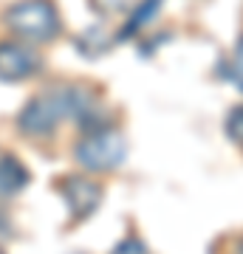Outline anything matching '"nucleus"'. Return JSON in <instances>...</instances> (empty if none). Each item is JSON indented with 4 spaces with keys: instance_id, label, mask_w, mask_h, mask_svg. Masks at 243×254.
<instances>
[{
    "instance_id": "obj_2",
    "label": "nucleus",
    "mask_w": 243,
    "mask_h": 254,
    "mask_svg": "<svg viewBox=\"0 0 243 254\" xmlns=\"http://www.w3.org/2000/svg\"><path fill=\"white\" fill-rule=\"evenodd\" d=\"M3 20H6L11 34L20 37L28 46L51 43L63 31L60 11H57V6L51 0H20V3L6 9Z\"/></svg>"
},
{
    "instance_id": "obj_5",
    "label": "nucleus",
    "mask_w": 243,
    "mask_h": 254,
    "mask_svg": "<svg viewBox=\"0 0 243 254\" xmlns=\"http://www.w3.org/2000/svg\"><path fill=\"white\" fill-rule=\"evenodd\" d=\"M60 195H63L65 206H68L74 220L90 218L102 203L99 184H93L90 178H85V175H68V178L60 184Z\"/></svg>"
},
{
    "instance_id": "obj_4",
    "label": "nucleus",
    "mask_w": 243,
    "mask_h": 254,
    "mask_svg": "<svg viewBox=\"0 0 243 254\" xmlns=\"http://www.w3.org/2000/svg\"><path fill=\"white\" fill-rule=\"evenodd\" d=\"M43 71V57L28 43H0V82H23Z\"/></svg>"
},
{
    "instance_id": "obj_7",
    "label": "nucleus",
    "mask_w": 243,
    "mask_h": 254,
    "mask_svg": "<svg viewBox=\"0 0 243 254\" xmlns=\"http://www.w3.org/2000/svg\"><path fill=\"white\" fill-rule=\"evenodd\" d=\"M159 6H162V0H142V3L136 6V11L130 14V20L125 23V31H122V37H130V34H136L139 28L147 26V23L156 17Z\"/></svg>"
},
{
    "instance_id": "obj_6",
    "label": "nucleus",
    "mask_w": 243,
    "mask_h": 254,
    "mask_svg": "<svg viewBox=\"0 0 243 254\" xmlns=\"http://www.w3.org/2000/svg\"><path fill=\"white\" fill-rule=\"evenodd\" d=\"M26 184H28L26 167H23L14 155H3V158H0V198L17 195Z\"/></svg>"
},
{
    "instance_id": "obj_8",
    "label": "nucleus",
    "mask_w": 243,
    "mask_h": 254,
    "mask_svg": "<svg viewBox=\"0 0 243 254\" xmlns=\"http://www.w3.org/2000/svg\"><path fill=\"white\" fill-rule=\"evenodd\" d=\"M90 3H93V9L99 11V14L113 17V14H125V11H130L133 6H139L142 0H90Z\"/></svg>"
},
{
    "instance_id": "obj_9",
    "label": "nucleus",
    "mask_w": 243,
    "mask_h": 254,
    "mask_svg": "<svg viewBox=\"0 0 243 254\" xmlns=\"http://www.w3.org/2000/svg\"><path fill=\"white\" fill-rule=\"evenodd\" d=\"M226 133L235 144L243 147V108H232V113L226 116Z\"/></svg>"
},
{
    "instance_id": "obj_10",
    "label": "nucleus",
    "mask_w": 243,
    "mask_h": 254,
    "mask_svg": "<svg viewBox=\"0 0 243 254\" xmlns=\"http://www.w3.org/2000/svg\"><path fill=\"white\" fill-rule=\"evenodd\" d=\"M229 73H232V82L238 91H243V37L241 43L235 46V54H232V68H229Z\"/></svg>"
},
{
    "instance_id": "obj_3",
    "label": "nucleus",
    "mask_w": 243,
    "mask_h": 254,
    "mask_svg": "<svg viewBox=\"0 0 243 254\" xmlns=\"http://www.w3.org/2000/svg\"><path fill=\"white\" fill-rule=\"evenodd\" d=\"M127 155V141L119 130L102 127V130H88L74 147V158L90 170V173H110Z\"/></svg>"
},
{
    "instance_id": "obj_11",
    "label": "nucleus",
    "mask_w": 243,
    "mask_h": 254,
    "mask_svg": "<svg viewBox=\"0 0 243 254\" xmlns=\"http://www.w3.org/2000/svg\"><path fill=\"white\" fill-rule=\"evenodd\" d=\"M113 254H144V249H142V243L130 240V243H119V249Z\"/></svg>"
},
{
    "instance_id": "obj_1",
    "label": "nucleus",
    "mask_w": 243,
    "mask_h": 254,
    "mask_svg": "<svg viewBox=\"0 0 243 254\" xmlns=\"http://www.w3.org/2000/svg\"><path fill=\"white\" fill-rule=\"evenodd\" d=\"M88 113H96L93 96L85 88L65 85V88H51V91H43L34 99H28L17 116V127L26 136H48L63 119L88 116Z\"/></svg>"
},
{
    "instance_id": "obj_12",
    "label": "nucleus",
    "mask_w": 243,
    "mask_h": 254,
    "mask_svg": "<svg viewBox=\"0 0 243 254\" xmlns=\"http://www.w3.org/2000/svg\"><path fill=\"white\" fill-rule=\"evenodd\" d=\"M0 254H3V249H0Z\"/></svg>"
}]
</instances>
